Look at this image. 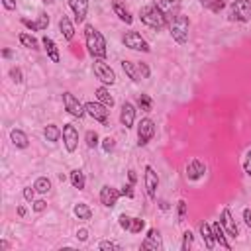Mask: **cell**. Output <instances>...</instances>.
Masks as SVG:
<instances>
[{
	"instance_id": "cell-7",
	"label": "cell",
	"mask_w": 251,
	"mask_h": 251,
	"mask_svg": "<svg viewBox=\"0 0 251 251\" xmlns=\"http://www.w3.org/2000/svg\"><path fill=\"white\" fill-rule=\"evenodd\" d=\"M122 43L127 47V49H133V51H141V53H149L151 47L149 43L141 37V33L137 31H126L124 37H122Z\"/></svg>"
},
{
	"instance_id": "cell-8",
	"label": "cell",
	"mask_w": 251,
	"mask_h": 251,
	"mask_svg": "<svg viewBox=\"0 0 251 251\" xmlns=\"http://www.w3.org/2000/svg\"><path fill=\"white\" fill-rule=\"evenodd\" d=\"M155 135V122L151 118H143L139 124H137V145L139 147H145Z\"/></svg>"
},
{
	"instance_id": "cell-31",
	"label": "cell",
	"mask_w": 251,
	"mask_h": 251,
	"mask_svg": "<svg viewBox=\"0 0 251 251\" xmlns=\"http://www.w3.org/2000/svg\"><path fill=\"white\" fill-rule=\"evenodd\" d=\"M200 4L204 8H208L210 12H214V14H218L226 8V0H200Z\"/></svg>"
},
{
	"instance_id": "cell-9",
	"label": "cell",
	"mask_w": 251,
	"mask_h": 251,
	"mask_svg": "<svg viewBox=\"0 0 251 251\" xmlns=\"http://www.w3.org/2000/svg\"><path fill=\"white\" fill-rule=\"evenodd\" d=\"M143 184H145V192L151 200H157V188H159V175L155 173V169L151 165L145 167L143 173Z\"/></svg>"
},
{
	"instance_id": "cell-21",
	"label": "cell",
	"mask_w": 251,
	"mask_h": 251,
	"mask_svg": "<svg viewBox=\"0 0 251 251\" xmlns=\"http://www.w3.org/2000/svg\"><path fill=\"white\" fill-rule=\"evenodd\" d=\"M198 231H200V235H202V239H204L206 249H214V247H216V239H214V233H212V224L200 222V224H198Z\"/></svg>"
},
{
	"instance_id": "cell-40",
	"label": "cell",
	"mask_w": 251,
	"mask_h": 251,
	"mask_svg": "<svg viewBox=\"0 0 251 251\" xmlns=\"http://www.w3.org/2000/svg\"><path fill=\"white\" fill-rule=\"evenodd\" d=\"M10 78L16 82V84H20L22 80H24V75H22V69L20 67H12L10 69Z\"/></svg>"
},
{
	"instance_id": "cell-41",
	"label": "cell",
	"mask_w": 251,
	"mask_h": 251,
	"mask_svg": "<svg viewBox=\"0 0 251 251\" xmlns=\"http://www.w3.org/2000/svg\"><path fill=\"white\" fill-rule=\"evenodd\" d=\"M118 222H120V227H122V229H126V231H129V226H131V218H129V216H126V214H122V216L118 218Z\"/></svg>"
},
{
	"instance_id": "cell-4",
	"label": "cell",
	"mask_w": 251,
	"mask_h": 251,
	"mask_svg": "<svg viewBox=\"0 0 251 251\" xmlns=\"http://www.w3.org/2000/svg\"><path fill=\"white\" fill-rule=\"evenodd\" d=\"M227 18L229 22H251V0H233Z\"/></svg>"
},
{
	"instance_id": "cell-49",
	"label": "cell",
	"mask_w": 251,
	"mask_h": 251,
	"mask_svg": "<svg viewBox=\"0 0 251 251\" xmlns=\"http://www.w3.org/2000/svg\"><path fill=\"white\" fill-rule=\"evenodd\" d=\"M76 237H78V241H86V239H88V229L80 227V229L76 231Z\"/></svg>"
},
{
	"instance_id": "cell-32",
	"label": "cell",
	"mask_w": 251,
	"mask_h": 251,
	"mask_svg": "<svg viewBox=\"0 0 251 251\" xmlns=\"http://www.w3.org/2000/svg\"><path fill=\"white\" fill-rule=\"evenodd\" d=\"M33 188H35L39 194H47V192L51 190V180H49L47 176H39V178H35Z\"/></svg>"
},
{
	"instance_id": "cell-50",
	"label": "cell",
	"mask_w": 251,
	"mask_h": 251,
	"mask_svg": "<svg viewBox=\"0 0 251 251\" xmlns=\"http://www.w3.org/2000/svg\"><path fill=\"white\" fill-rule=\"evenodd\" d=\"M6 10H16V0H2Z\"/></svg>"
},
{
	"instance_id": "cell-25",
	"label": "cell",
	"mask_w": 251,
	"mask_h": 251,
	"mask_svg": "<svg viewBox=\"0 0 251 251\" xmlns=\"http://www.w3.org/2000/svg\"><path fill=\"white\" fill-rule=\"evenodd\" d=\"M59 31L63 33V37L67 39V41H73V37H75V25H73V22L69 20V16H61L59 18Z\"/></svg>"
},
{
	"instance_id": "cell-22",
	"label": "cell",
	"mask_w": 251,
	"mask_h": 251,
	"mask_svg": "<svg viewBox=\"0 0 251 251\" xmlns=\"http://www.w3.org/2000/svg\"><path fill=\"white\" fill-rule=\"evenodd\" d=\"M112 10H114V14H116L122 22H126V24H131V22H133V16H131L129 8H127L122 0H112Z\"/></svg>"
},
{
	"instance_id": "cell-17",
	"label": "cell",
	"mask_w": 251,
	"mask_h": 251,
	"mask_svg": "<svg viewBox=\"0 0 251 251\" xmlns=\"http://www.w3.org/2000/svg\"><path fill=\"white\" fill-rule=\"evenodd\" d=\"M204 173H206V165L200 159H192L186 165V178L188 180H198V178L204 176Z\"/></svg>"
},
{
	"instance_id": "cell-16",
	"label": "cell",
	"mask_w": 251,
	"mask_h": 251,
	"mask_svg": "<svg viewBox=\"0 0 251 251\" xmlns=\"http://www.w3.org/2000/svg\"><path fill=\"white\" fill-rule=\"evenodd\" d=\"M22 24H24L27 29H31V31H43V29H47V25H49V16H47L45 12H39L37 20L22 18Z\"/></svg>"
},
{
	"instance_id": "cell-43",
	"label": "cell",
	"mask_w": 251,
	"mask_h": 251,
	"mask_svg": "<svg viewBox=\"0 0 251 251\" xmlns=\"http://www.w3.org/2000/svg\"><path fill=\"white\" fill-rule=\"evenodd\" d=\"M114 145H116V143H114V139H112V137H104V139H102V147H104V151H106V153H110V151L114 149Z\"/></svg>"
},
{
	"instance_id": "cell-23",
	"label": "cell",
	"mask_w": 251,
	"mask_h": 251,
	"mask_svg": "<svg viewBox=\"0 0 251 251\" xmlns=\"http://www.w3.org/2000/svg\"><path fill=\"white\" fill-rule=\"evenodd\" d=\"M41 43H43V49H45L47 57H49L53 63H59V61H61V55H59V49H57L55 41H53L49 35H43V37H41Z\"/></svg>"
},
{
	"instance_id": "cell-27",
	"label": "cell",
	"mask_w": 251,
	"mask_h": 251,
	"mask_svg": "<svg viewBox=\"0 0 251 251\" xmlns=\"http://www.w3.org/2000/svg\"><path fill=\"white\" fill-rule=\"evenodd\" d=\"M94 94H96V100H98L100 104H104V106H108V108L114 106V96L110 94V90H108L106 86H98V88L94 90Z\"/></svg>"
},
{
	"instance_id": "cell-36",
	"label": "cell",
	"mask_w": 251,
	"mask_h": 251,
	"mask_svg": "<svg viewBox=\"0 0 251 251\" xmlns=\"http://www.w3.org/2000/svg\"><path fill=\"white\" fill-rule=\"evenodd\" d=\"M192 241H194V233H192L190 229H186V231L182 233V243H180V249H182V251H188V249L192 247Z\"/></svg>"
},
{
	"instance_id": "cell-10",
	"label": "cell",
	"mask_w": 251,
	"mask_h": 251,
	"mask_svg": "<svg viewBox=\"0 0 251 251\" xmlns=\"http://www.w3.org/2000/svg\"><path fill=\"white\" fill-rule=\"evenodd\" d=\"M63 106H65V110H67L71 116H75V118H84V114H86L84 104H80L78 98H76L73 92H63Z\"/></svg>"
},
{
	"instance_id": "cell-35",
	"label": "cell",
	"mask_w": 251,
	"mask_h": 251,
	"mask_svg": "<svg viewBox=\"0 0 251 251\" xmlns=\"http://www.w3.org/2000/svg\"><path fill=\"white\" fill-rule=\"evenodd\" d=\"M186 212H188V204L184 200H178L176 202V222L182 224L186 220Z\"/></svg>"
},
{
	"instance_id": "cell-13",
	"label": "cell",
	"mask_w": 251,
	"mask_h": 251,
	"mask_svg": "<svg viewBox=\"0 0 251 251\" xmlns=\"http://www.w3.org/2000/svg\"><path fill=\"white\" fill-rule=\"evenodd\" d=\"M120 124H122L126 129L133 127V124H135V106H133L131 102H124V104H122V110H120Z\"/></svg>"
},
{
	"instance_id": "cell-15",
	"label": "cell",
	"mask_w": 251,
	"mask_h": 251,
	"mask_svg": "<svg viewBox=\"0 0 251 251\" xmlns=\"http://www.w3.org/2000/svg\"><path fill=\"white\" fill-rule=\"evenodd\" d=\"M141 249H151V251H159V249H163L161 233H159L155 227L147 229V235H145V239L141 241Z\"/></svg>"
},
{
	"instance_id": "cell-56",
	"label": "cell",
	"mask_w": 251,
	"mask_h": 251,
	"mask_svg": "<svg viewBox=\"0 0 251 251\" xmlns=\"http://www.w3.org/2000/svg\"><path fill=\"white\" fill-rule=\"evenodd\" d=\"M41 2H45V4H53V0H41Z\"/></svg>"
},
{
	"instance_id": "cell-26",
	"label": "cell",
	"mask_w": 251,
	"mask_h": 251,
	"mask_svg": "<svg viewBox=\"0 0 251 251\" xmlns=\"http://www.w3.org/2000/svg\"><path fill=\"white\" fill-rule=\"evenodd\" d=\"M10 139H12V143H14L18 149H25V147L29 145V137H27L22 129H16V127L10 131Z\"/></svg>"
},
{
	"instance_id": "cell-29",
	"label": "cell",
	"mask_w": 251,
	"mask_h": 251,
	"mask_svg": "<svg viewBox=\"0 0 251 251\" xmlns=\"http://www.w3.org/2000/svg\"><path fill=\"white\" fill-rule=\"evenodd\" d=\"M71 184H73L75 188H78V190H84L86 178H84V173H82L80 169H73V171H71Z\"/></svg>"
},
{
	"instance_id": "cell-54",
	"label": "cell",
	"mask_w": 251,
	"mask_h": 251,
	"mask_svg": "<svg viewBox=\"0 0 251 251\" xmlns=\"http://www.w3.org/2000/svg\"><path fill=\"white\" fill-rule=\"evenodd\" d=\"M2 55H4V57H10V55H12V51H10V49H4V51H2Z\"/></svg>"
},
{
	"instance_id": "cell-53",
	"label": "cell",
	"mask_w": 251,
	"mask_h": 251,
	"mask_svg": "<svg viewBox=\"0 0 251 251\" xmlns=\"http://www.w3.org/2000/svg\"><path fill=\"white\" fill-rule=\"evenodd\" d=\"M8 247H10V243H8V241H4V239H2V241H0V249H8Z\"/></svg>"
},
{
	"instance_id": "cell-51",
	"label": "cell",
	"mask_w": 251,
	"mask_h": 251,
	"mask_svg": "<svg viewBox=\"0 0 251 251\" xmlns=\"http://www.w3.org/2000/svg\"><path fill=\"white\" fill-rule=\"evenodd\" d=\"M127 178H129V182H131V184H135V180H137L135 171H127Z\"/></svg>"
},
{
	"instance_id": "cell-38",
	"label": "cell",
	"mask_w": 251,
	"mask_h": 251,
	"mask_svg": "<svg viewBox=\"0 0 251 251\" xmlns=\"http://www.w3.org/2000/svg\"><path fill=\"white\" fill-rule=\"evenodd\" d=\"M145 227V220L141 218H131V226H129V231L131 233H141Z\"/></svg>"
},
{
	"instance_id": "cell-55",
	"label": "cell",
	"mask_w": 251,
	"mask_h": 251,
	"mask_svg": "<svg viewBox=\"0 0 251 251\" xmlns=\"http://www.w3.org/2000/svg\"><path fill=\"white\" fill-rule=\"evenodd\" d=\"M161 204V210H169V204L167 202H159Z\"/></svg>"
},
{
	"instance_id": "cell-45",
	"label": "cell",
	"mask_w": 251,
	"mask_h": 251,
	"mask_svg": "<svg viewBox=\"0 0 251 251\" xmlns=\"http://www.w3.org/2000/svg\"><path fill=\"white\" fill-rule=\"evenodd\" d=\"M35 188H31V186H27V188H24V198L27 200V202H33V196H35Z\"/></svg>"
},
{
	"instance_id": "cell-2",
	"label": "cell",
	"mask_w": 251,
	"mask_h": 251,
	"mask_svg": "<svg viewBox=\"0 0 251 251\" xmlns=\"http://www.w3.org/2000/svg\"><path fill=\"white\" fill-rule=\"evenodd\" d=\"M139 20H141L147 27H151V29H155V31H159V29H163V27L169 25V18L165 16V12H163L155 2L145 4V6L139 10Z\"/></svg>"
},
{
	"instance_id": "cell-30",
	"label": "cell",
	"mask_w": 251,
	"mask_h": 251,
	"mask_svg": "<svg viewBox=\"0 0 251 251\" xmlns=\"http://www.w3.org/2000/svg\"><path fill=\"white\" fill-rule=\"evenodd\" d=\"M73 212H75V216L80 220V222H88L90 218H92V210L86 206V204H82V202H78V204H75V208H73Z\"/></svg>"
},
{
	"instance_id": "cell-28",
	"label": "cell",
	"mask_w": 251,
	"mask_h": 251,
	"mask_svg": "<svg viewBox=\"0 0 251 251\" xmlns=\"http://www.w3.org/2000/svg\"><path fill=\"white\" fill-rule=\"evenodd\" d=\"M43 135H45V139H47V141L55 143V141H59V139H61L63 129H61L59 126H55V124H47V126H45V129H43Z\"/></svg>"
},
{
	"instance_id": "cell-6",
	"label": "cell",
	"mask_w": 251,
	"mask_h": 251,
	"mask_svg": "<svg viewBox=\"0 0 251 251\" xmlns=\"http://www.w3.org/2000/svg\"><path fill=\"white\" fill-rule=\"evenodd\" d=\"M84 110H86V114H88L92 120L100 122L102 126H108V124H110V108L104 106V104H100L98 100H96V102H86V104H84Z\"/></svg>"
},
{
	"instance_id": "cell-34",
	"label": "cell",
	"mask_w": 251,
	"mask_h": 251,
	"mask_svg": "<svg viewBox=\"0 0 251 251\" xmlns=\"http://www.w3.org/2000/svg\"><path fill=\"white\" fill-rule=\"evenodd\" d=\"M151 106H153V100L149 94H139L137 96V108L143 110V112H151Z\"/></svg>"
},
{
	"instance_id": "cell-5",
	"label": "cell",
	"mask_w": 251,
	"mask_h": 251,
	"mask_svg": "<svg viewBox=\"0 0 251 251\" xmlns=\"http://www.w3.org/2000/svg\"><path fill=\"white\" fill-rule=\"evenodd\" d=\"M92 71H94V76L100 82H104V84H114L116 82V73L108 63H104V59H94Z\"/></svg>"
},
{
	"instance_id": "cell-37",
	"label": "cell",
	"mask_w": 251,
	"mask_h": 251,
	"mask_svg": "<svg viewBox=\"0 0 251 251\" xmlns=\"http://www.w3.org/2000/svg\"><path fill=\"white\" fill-rule=\"evenodd\" d=\"M98 249H102V251H110V249H114V251H122L124 247H122L120 243H116V241H108V239H104V241L98 243Z\"/></svg>"
},
{
	"instance_id": "cell-19",
	"label": "cell",
	"mask_w": 251,
	"mask_h": 251,
	"mask_svg": "<svg viewBox=\"0 0 251 251\" xmlns=\"http://www.w3.org/2000/svg\"><path fill=\"white\" fill-rule=\"evenodd\" d=\"M212 233H214V239H216V243H218L220 247H224V249H231V243L227 241V237H226L227 233H226V229H224V226H222L220 220L212 224Z\"/></svg>"
},
{
	"instance_id": "cell-18",
	"label": "cell",
	"mask_w": 251,
	"mask_h": 251,
	"mask_svg": "<svg viewBox=\"0 0 251 251\" xmlns=\"http://www.w3.org/2000/svg\"><path fill=\"white\" fill-rule=\"evenodd\" d=\"M69 6L75 14V22L82 24L86 14H88V0H69Z\"/></svg>"
},
{
	"instance_id": "cell-52",
	"label": "cell",
	"mask_w": 251,
	"mask_h": 251,
	"mask_svg": "<svg viewBox=\"0 0 251 251\" xmlns=\"http://www.w3.org/2000/svg\"><path fill=\"white\" fill-rule=\"evenodd\" d=\"M18 216H20V218L25 216V208H24V206H18Z\"/></svg>"
},
{
	"instance_id": "cell-14",
	"label": "cell",
	"mask_w": 251,
	"mask_h": 251,
	"mask_svg": "<svg viewBox=\"0 0 251 251\" xmlns=\"http://www.w3.org/2000/svg\"><path fill=\"white\" fill-rule=\"evenodd\" d=\"M220 222H222V226H224V229H226V233H227L229 237H237V235H239V227H237V224H235V220H233L229 208H224V210H222Z\"/></svg>"
},
{
	"instance_id": "cell-3",
	"label": "cell",
	"mask_w": 251,
	"mask_h": 251,
	"mask_svg": "<svg viewBox=\"0 0 251 251\" xmlns=\"http://www.w3.org/2000/svg\"><path fill=\"white\" fill-rule=\"evenodd\" d=\"M188 29H190V22H188V18L182 16V14L175 16V18L171 20V24H169V33H171V37H173L178 45H184V43L188 41V35H190Z\"/></svg>"
},
{
	"instance_id": "cell-11",
	"label": "cell",
	"mask_w": 251,
	"mask_h": 251,
	"mask_svg": "<svg viewBox=\"0 0 251 251\" xmlns=\"http://www.w3.org/2000/svg\"><path fill=\"white\" fill-rule=\"evenodd\" d=\"M120 196H122V190H118V188H114L110 184H104L100 188V204L106 206V208H114L118 204Z\"/></svg>"
},
{
	"instance_id": "cell-33",
	"label": "cell",
	"mask_w": 251,
	"mask_h": 251,
	"mask_svg": "<svg viewBox=\"0 0 251 251\" xmlns=\"http://www.w3.org/2000/svg\"><path fill=\"white\" fill-rule=\"evenodd\" d=\"M18 39H20V43H22L24 47H29V49H39V47H37V45H39V41H37L33 35L25 33V31H24V33H20V35H18Z\"/></svg>"
},
{
	"instance_id": "cell-44",
	"label": "cell",
	"mask_w": 251,
	"mask_h": 251,
	"mask_svg": "<svg viewBox=\"0 0 251 251\" xmlns=\"http://www.w3.org/2000/svg\"><path fill=\"white\" fill-rule=\"evenodd\" d=\"M122 196H127V198H133V184L127 182L122 186Z\"/></svg>"
},
{
	"instance_id": "cell-48",
	"label": "cell",
	"mask_w": 251,
	"mask_h": 251,
	"mask_svg": "<svg viewBox=\"0 0 251 251\" xmlns=\"http://www.w3.org/2000/svg\"><path fill=\"white\" fill-rule=\"evenodd\" d=\"M139 71H141V76H143V78H149V75H151V69H149L145 63H139Z\"/></svg>"
},
{
	"instance_id": "cell-46",
	"label": "cell",
	"mask_w": 251,
	"mask_h": 251,
	"mask_svg": "<svg viewBox=\"0 0 251 251\" xmlns=\"http://www.w3.org/2000/svg\"><path fill=\"white\" fill-rule=\"evenodd\" d=\"M33 204V212H43L45 208H47V202L45 200H35V202H31Z\"/></svg>"
},
{
	"instance_id": "cell-1",
	"label": "cell",
	"mask_w": 251,
	"mask_h": 251,
	"mask_svg": "<svg viewBox=\"0 0 251 251\" xmlns=\"http://www.w3.org/2000/svg\"><path fill=\"white\" fill-rule=\"evenodd\" d=\"M84 43H86V51L92 59H106V55H108L106 39L92 24L84 25Z\"/></svg>"
},
{
	"instance_id": "cell-47",
	"label": "cell",
	"mask_w": 251,
	"mask_h": 251,
	"mask_svg": "<svg viewBox=\"0 0 251 251\" xmlns=\"http://www.w3.org/2000/svg\"><path fill=\"white\" fill-rule=\"evenodd\" d=\"M241 216H243V222H245V226H247V227H251V208H245Z\"/></svg>"
},
{
	"instance_id": "cell-24",
	"label": "cell",
	"mask_w": 251,
	"mask_h": 251,
	"mask_svg": "<svg viewBox=\"0 0 251 251\" xmlns=\"http://www.w3.org/2000/svg\"><path fill=\"white\" fill-rule=\"evenodd\" d=\"M122 69H124V73L127 75V78H131L133 82L143 80L141 71H139V63H133V61H122Z\"/></svg>"
},
{
	"instance_id": "cell-42",
	"label": "cell",
	"mask_w": 251,
	"mask_h": 251,
	"mask_svg": "<svg viewBox=\"0 0 251 251\" xmlns=\"http://www.w3.org/2000/svg\"><path fill=\"white\" fill-rule=\"evenodd\" d=\"M243 171L251 176V149H247V153H245V159H243Z\"/></svg>"
},
{
	"instance_id": "cell-39",
	"label": "cell",
	"mask_w": 251,
	"mask_h": 251,
	"mask_svg": "<svg viewBox=\"0 0 251 251\" xmlns=\"http://www.w3.org/2000/svg\"><path fill=\"white\" fill-rule=\"evenodd\" d=\"M84 139H86V147H90V149H94L96 145H98V133L96 131H86V135H84Z\"/></svg>"
},
{
	"instance_id": "cell-12",
	"label": "cell",
	"mask_w": 251,
	"mask_h": 251,
	"mask_svg": "<svg viewBox=\"0 0 251 251\" xmlns=\"http://www.w3.org/2000/svg\"><path fill=\"white\" fill-rule=\"evenodd\" d=\"M63 143H65V149L69 153L76 151V147H78V131H76V127L73 124H65L63 126Z\"/></svg>"
},
{
	"instance_id": "cell-20",
	"label": "cell",
	"mask_w": 251,
	"mask_h": 251,
	"mask_svg": "<svg viewBox=\"0 0 251 251\" xmlns=\"http://www.w3.org/2000/svg\"><path fill=\"white\" fill-rule=\"evenodd\" d=\"M155 4L165 12V16L169 18V24L175 16H178V0H155Z\"/></svg>"
}]
</instances>
